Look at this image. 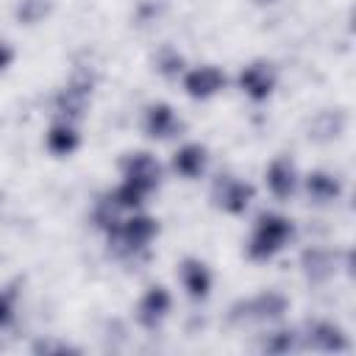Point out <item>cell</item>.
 Segmentation results:
<instances>
[{
    "mask_svg": "<svg viewBox=\"0 0 356 356\" xmlns=\"http://www.w3.org/2000/svg\"><path fill=\"white\" fill-rule=\"evenodd\" d=\"M292 220H286L284 214H275V211H264L259 214L256 220V228H253V236L248 242V256L253 261H270L289 239H292Z\"/></svg>",
    "mask_w": 356,
    "mask_h": 356,
    "instance_id": "obj_1",
    "label": "cell"
},
{
    "mask_svg": "<svg viewBox=\"0 0 356 356\" xmlns=\"http://www.w3.org/2000/svg\"><path fill=\"white\" fill-rule=\"evenodd\" d=\"M289 300L275 292V289H267V292H259L248 300H239L231 306V320L234 323H273L278 317H284Z\"/></svg>",
    "mask_w": 356,
    "mask_h": 356,
    "instance_id": "obj_2",
    "label": "cell"
},
{
    "mask_svg": "<svg viewBox=\"0 0 356 356\" xmlns=\"http://www.w3.org/2000/svg\"><path fill=\"white\" fill-rule=\"evenodd\" d=\"M156 234H159L156 220L145 217V214H136V217H128V220H117L108 228V242L122 253H134V250L147 248Z\"/></svg>",
    "mask_w": 356,
    "mask_h": 356,
    "instance_id": "obj_3",
    "label": "cell"
},
{
    "mask_svg": "<svg viewBox=\"0 0 356 356\" xmlns=\"http://www.w3.org/2000/svg\"><path fill=\"white\" fill-rule=\"evenodd\" d=\"M120 170H122V181L136 184L147 195L159 186V178H161V167L150 153H128L120 161Z\"/></svg>",
    "mask_w": 356,
    "mask_h": 356,
    "instance_id": "obj_4",
    "label": "cell"
},
{
    "mask_svg": "<svg viewBox=\"0 0 356 356\" xmlns=\"http://www.w3.org/2000/svg\"><path fill=\"white\" fill-rule=\"evenodd\" d=\"M214 200H217V206L222 211L242 214L250 206V200H253V186L248 181H239V178L225 175V178H220L214 184Z\"/></svg>",
    "mask_w": 356,
    "mask_h": 356,
    "instance_id": "obj_5",
    "label": "cell"
},
{
    "mask_svg": "<svg viewBox=\"0 0 356 356\" xmlns=\"http://www.w3.org/2000/svg\"><path fill=\"white\" fill-rule=\"evenodd\" d=\"M170 306H172L170 292H167L164 286H159V284L150 286V289L142 295L139 306H136V320H139V325L147 328V331L159 328V325L164 323V317L170 314Z\"/></svg>",
    "mask_w": 356,
    "mask_h": 356,
    "instance_id": "obj_6",
    "label": "cell"
},
{
    "mask_svg": "<svg viewBox=\"0 0 356 356\" xmlns=\"http://www.w3.org/2000/svg\"><path fill=\"white\" fill-rule=\"evenodd\" d=\"M225 86V75L222 70H217L214 64H203V67H195L184 75V89L189 97H197V100H206L211 95H217L220 89Z\"/></svg>",
    "mask_w": 356,
    "mask_h": 356,
    "instance_id": "obj_7",
    "label": "cell"
},
{
    "mask_svg": "<svg viewBox=\"0 0 356 356\" xmlns=\"http://www.w3.org/2000/svg\"><path fill=\"white\" fill-rule=\"evenodd\" d=\"M178 278H181V284H184V289H186V295L192 300H206L209 298V292H211V273H209V267L200 259H192V256L184 259L181 267H178Z\"/></svg>",
    "mask_w": 356,
    "mask_h": 356,
    "instance_id": "obj_8",
    "label": "cell"
},
{
    "mask_svg": "<svg viewBox=\"0 0 356 356\" xmlns=\"http://www.w3.org/2000/svg\"><path fill=\"white\" fill-rule=\"evenodd\" d=\"M239 86H242V92H245L248 97L264 100V97H270V92H273V86H275V72H273V67L264 64V61L248 64V67L239 72Z\"/></svg>",
    "mask_w": 356,
    "mask_h": 356,
    "instance_id": "obj_9",
    "label": "cell"
},
{
    "mask_svg": "<svg viewBox=\"0 0 356 356\" xmlns=\"http://www.w3.org/2000/svg\"><path fill=\"white\" fill-rule=\"evenodd\" d=\"M145 131L153 136V139H170L181 131V120L178 114L172 111V106L167 103H153L147 111H145Z\"/></svg>",
    "mask_w": 356,
    "mask_h": 356,
    "instance_id": "obj_10",
    "label": "cell"
},
{
    "mask_svg": "<svg viewBox=\"0 0 356 356\" xmlns=\"http://www.w3.org/2000/svg\"><path fill=\"white\" fill-rule=\"evenodd\" d=\"M298 186V170L295 164L286 159V156H278L270 167H267V189L275 195V197H289Z\"/></svg>",
    "mask_w": 356,
    "mask_h": 356,
    "instance_id": "obj_11",
    "label": "cell"
},
{
    "mask_svg": "<svg viewBox=\"0 0 356 356\" xmlns=\"http://www.w3.org/2000/svg\"><path fill=\"white\" fill-rule=\"evenodd\" d=\"M300 348H312V350H348V339H345L339 325L320 320V323H314L309 328L306 342Z\"/></svg>",
    "mask_w": 356,
    "mask_h": 356,
    "instance_id": "obj_12",
    "label": "cell"
},
{
    "mask_svg": "<svg viewBox=\"0 0 356 356\" xmlns=\"http://www.w3.org/2000/svg\"><path fill=\"white\" fill-rule=\"evenodd\" d=\"M172 167L184 178H197L203 172V167H206V147L203 145H195V142L178 147L175 156H172Z\"/></svg>",
    "mask_w": 356,
    "mask_h": 356,
    "instance_id": "obj_13",
    "label": "cell"
},
{
    "mask_svg": "<svg viewBox=\"0 0 356 356\" xmlns=\"http://www.w3.org/2000/svg\"><path fill=\"white\" fill-rule=\"evenodd\" d=\"M306 192L314 203H331L339 195V181L331 172H309L306 175Z\"/></svg>",
    "mask_w": 356,
    "mask_h": 356,
    "instance_id": "obj_14",
    "label": "cell"
},
{
    "mask_svg": "<svg viewBox=\"0 0 356 356\" xmlns=\"http://www.w3.org/2000/svg\"><path fill=\"white\" fill-rule=\"evenodd\" d=\"M303 270L312 281H325L334 275V256L323 248H309L303 253Z\"/></svg>",
    "mask_w": 356,
    "mask_h": 356,
    "instance_id": "obj_15",
    "label": "cell"
},
{
    "mask_svg": "<svg viewBox=\"0 0 356 356\" xmlns=\"http://www.w3.org/2000/svg\"><path fill=\"white\" fill-rule=\"evenodd\" d=\"M47 147L56 153V156H70L75 147H78V134L72 128V122H56L47 134Z\"/></svg>",
    "mask_w": 356,
    "mask_h": 356,
    "instance_id": "obj_16",
    "label": "cell"
},
{
    "mask_svg": "<svg viewBox=\"0 0 356 356\" xmlns=\"http://www.w3.org/2000/svg\"><path fill=\"white\" fill-rule=\"evenodd\" d=\"M145 197H147V192L139 189V186L131 184V181H122V184L108 195V200H111L117 209H136V206L145 203Z\"/></svg>",
    "mask_w": 356,
    "mask_h": 356,
    "instance_id": "obj_17",
    "label": "cell"
},
{
    "mask_svg": "<svg viewBox=\"0 0 356 356\" xmlns=\"http://www.w3.org/2000/svg\"><path fill=\"white\" fill-rule=\"evenodd\" d=\"M156 70L164 75V78H178L184 72V56L172 47H161L156 53Z\"/></svg>",
    "mask_w": 356,
    "mask_h": 356,
    "instance_id": "obj_18",
    "label": "cell"
},
{
    "mask_svg": "<svg viewBox=\"0 0 356 356\" xmlns=\"http://www.w3.org/2000/svg\"><path fill=\"white\" fill-rule=\"evenodd\" d=\"M292 348H298V334L295 331H273L264 339V350L267 353H286Z\"/></svg>",
    "mask_w": 356,
    "mask_h": 356,
    "instance_id": "obj_19",
    "label": "cell"
},
{
    "mask_svg": "<svg viewBox=\"0 0 356 356\" xmlns=\"http://www.w3.org/2000/svg\"><path fill=\"white\" fill-rule=\"evenodd\" d=\"M17 14H19L22 22L33 25V22H39V19L47 14V3H44V0H22L19 8H17Z\"/></svg>",
    "mask_w": 356,
    "mask_h": 356,
    "instance_id": "obj_20",
    "label": "cell"
},
{
    "mask_svg": "<svg viewBox=\"0 0 356 356\" xmlns=\"http://www.w3.org/2000/svg\"><path fill=\"white\" fill-rule=\"evenodd\" d=\"M14 320V295L11 292H0V328L8 325Z\"/></svg>",
    "mask_w": 356,
    "mask_h": 356,
    "instance_id": "obj_21",
    "label": "cell"
},
{
    "mask_svg": "<svg viewBox=\"0 0 356 356\" xmlns=\"http://www.w3.org/2000/svg\"><path fill=\"white\" fill-rule=\"evenodd\" d=\"M11 58H14V53H11V47H8L6 42H0V70H6V67L11 64Z\"/></svg>",
    "mask_w": 356,
    "mask_h": 356,
    "instance_id": "obj_22",
    "label": "cell"
},
{
    "mask_svg": "<svg viewBox=\"0 0 356 356\" xmlns=\"http://www.w3.org/2000/svg\"><path fill=\"white\" fill-rule=\"evenodd\" d=\"M261 3H275V0H261Z\"/></svg>",
    "mask_w": 356,
    "mask_h": 356,
    "instance_id": "obj_23",
    "label": "cell"
}]
</instances>
